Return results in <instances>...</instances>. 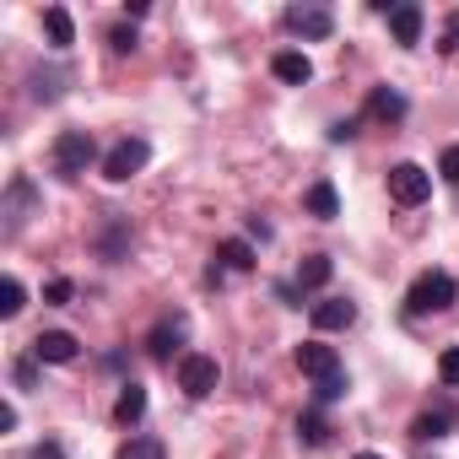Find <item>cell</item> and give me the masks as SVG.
<instances>
[{"instance_id": "cell-32", "label": "cell", "mask_w": 459, "mask_h": 459, "mask_svg": "<svg viewBox=\"0 0 459 459\" xmlns=\"http://www.w3.org/2000/svg\"><path fill=\"white\" fill-rule=\"evenodd\" d=\"M12 373H17V384H22V389H33V384H39V357H28V362H17Z\"/></svg>"}, {"instance_id": "cell-25", "label": "cell", "mask_w": 459, "mask_h": 459, "mask_svg": "<svg viewBox=\"0 0 459 459\" xmlns=\"http://www.w3.org/2000/svg\"><path fill=\"white\" fill-rule=\"evenodd\" d=\"M119 459H168V448H162V437H130L119 448Z\"/></svg>"}, {"instance_id": "cell-33", "label": "cell", "mask_w": 459, "mask_h": 459, "mask_svg": "<svg viewBox=\"0 0 459 459\" xmlns=\"http://www.w3.org/2000/svg\"><path fill=\"white\" fill-rule=\"evenodd\" d=\"M448 49H459V12L448 17V33H443V55H448Z\"/></svg>"}, {"instance_id": "cell-17", "label": "cell", "mask_w": 459, "mask_h": 459, "mask_svg": "<svg viewBox=\"0 0 459 459\" xmlns=\"http://www.w3.org/2000/svg\"><path fill=\"white\" fill-rule=\"evenodd\" d=\"M130 238H135V233H130V221H125V216H108V221H103V233H98V255H103V260H119V255L130 249Z\"/></svg>"}, {"instance_id": "cell-9", "label": "cell", "mask_w": 459, "mask_h": 459, "mask_svg": "<svg viewBox=\"0 0 459 459\" xmlns=\"http://www.w3.org/2000/svg\"><path fill=\"white\" fill-rule=\"evenodd\" d=\"M33 357H39V362L65 368V362H76V357H82V346H76V335H71V330H44V335L33 341Z\"/></svg>"}, {"instance_id": "cell-30", "label": "cell", "mask_w": 459, "mask_h": 459, "mask_svg": "<svg viewBox=\"0 0 459 459\" xmlns=\"http://www.w3.org/2000/svg\"><path fill=\"white\" fill-rule=\"evenodd\" d=\"M437 173H443L448 184H459V146H448V152L437 157Z\"/></svg>"}, {"instance_id": "cell-19", "label": "cell", "mask_w": 459, "mask_h": 459, "mask_svg": "<svg viewBox=\"0 0 459 459\" xmlns=\"http://www.w3.org/2000/svg\"><path fill=\"white\" fill-rule=\"evenodd\" d=\"M141 416H146V389H141V384H125L119 400H114V421H119V427H135Z\"/></svg>"}, {"instance_id": "cell-1", "label": "cell", "mask_w": 459, "mask_h": 459, "mask_svg": "<svg viewBox=\"0 0 459 459\" xmlns=\"http://www.w3.org/2000/svg\"><path fill=\"white\" fill-rule=\"evenodd\" d=\"M49 162H55L60 178H82V173L98 162V141H92V130H60Z\"/></svg>"}, {"instance_id": "cell-5", "label": "cell", "mask_w": 459, "mask_h": 459, "mask_svg": "<svg viewBox=\"0 0 459 459\" xmlns=\"http://www.w3.org/2000/svg\"><path fill=\"white\" fill-rule=\"evenodd\" d=\"M432 195V173L421 162H394L389 168V200L394 205H421Z\"/></svg>"}, {"instance_id": "cell-13", "label": "cell", "mask_w": 459, "mask_h": 459, "mask_svg": "<svg viewBox=\"0 0 459 459\" xmlns=\"http://www.w3.org/2000/svg\"><path fill=\"white\" fill-rule=\"evenodd\" d=\"M271 71H276V82H287V87H308V82H314V60L298 55V49H281V55L271 60Z\"/></svg>"}, {"instance_id": "cell-16", "label": "cell", "mask_w": 459, "mask_h": 459, "mask_svg": "<svg viewBox=\"0 0 459 459\" xmlns=\"http://www.w3.org/2000/svg\"><path fill=\"white\" fill-rule=\"evenodd\" d=\"M303 211H308V216H319V221H335V216H341V195H335V184H330V178L308 184V195H303Z\"/></svg>"}, {"instance_id": "cell-8", "label": "cell", "mask_w": 459, "mask_h": 459, "mask_svg": "<svg viewBox=\"0 0 459 459\" xmlns=\"http://www.w3.org/2000/svg\"><path fill=\"white\" fill-rule=\"evenodd\" d=\"M308 319H314V330H351L357 325V303L351 298H319L308 308Z\"/></svg>"}, {"instance_id": "cell-22", "label": "cell", "mask_w": 459, "mask_h": 459, "mask_svg": "<svg viewBox=\"0 0 459 459\" xmlns=\"http://www.w3.org/2000/svg\"><path fill=\"white\" fill-rule=\"evenodd\" d=\"M22 308H28V292H22L17 276H6V281H0V319H17Z\"/></svg>"}, {"instance_id": "cell-27", "label": "cell", "mask_w": 459, "mask_h": 459, "mask_svg": "<svg viewBox=\"0 0 459 459\" xmlns=\"http://www.w3.org/2000/svg\"><path fill=\"white\" fill-rule=\"evenodd\" d=\"M71 298H76V287H71V281H65V276H55V281H49V287H44V303H49V308H65V303H71Z\"/></svg>"}, {"instance_id": "cell-10", "label": "cell", "mask_w": 459, "mask_h": 459, "mask_svg": "<svg viewBox=\"0 0 459 459\" xmlns=\"http://www.w3.org/2000/svg\"><path fill=\"white\" fill-rule=\"evenodd\" d=\"M421 22H427V17H421L416 0H400V6L389 12V33H394V44H400V49H416V44H421Z\"/></svg>"}, {"instance_id": "cell-11", "label": "cell", "mask_w": 459, "mask_h": 459, "mask_svg": "<svg viewBox=\"0 0 459 459\" xmlns=\"http://www.w3.org/2000/svg\"><path fill=\"white\" fill-rule=\"evenodd\" d=\"M287 28H292L298 39H330V33H335V17H330L325 6H292V12H287Z\"/></svg>"}, {"instance_id": "cell-18", "label": "cell", "mask_w": 459, "mask_h": 459, "mask_svg": "<svg viewBox=\"0 0 459 459\" xmlns=\"http://www.w3.org/2000/svg\"><path fill=\"white\" fill-rule=\"evenodd\" d=\"M44 33H49V49L65 55V49L76 44V22H71V12H65V6H49V12H44Z\"/></svg>"}, {"instance_id": "cell-3", "label": "cell", "mask_w": 459, "mask_h": 459, "mask_svg": "<svg viewBox=\"0 0 459 459\" xmlns=\"http://www.w3.org/2000/svg\"><path fill=\"white\" fill-rule=\"evenodd\" d=\"M146 162H152V146H146L141 135H125L119 146L103 152V178H108V184H125V178H135Z\"/></svg>"}, {"instance_id": "cell-28", "label": "cell", "mask_w": 459, "mask_h": 459, "mask_svg": "<svg viewBox=\"0 0 459 459\" xmlns=\"http://www.w3.org/2000/svg\"><path fill=\"white\" fill-rule=\"evenodd\" d=\"M437 378H443L448 389H459V346H448V351L437 357Z\"/></svg>"}, {"instance_id": "cell-20", "label": "cell", "mask_w": 459, "mask_h": 459, "mask_svg": "<svg viewBox=\"0 0 459 459\" xmlns=\"http://www.w3.org/2000/svg\"><path fill=\"white\" fill-rule=\"evenodd\" d=\"M335 276V265H330V255H308L303 265H298V292H319L325 281Z\"/></svg>"}, {"instance_id": "cell-23", "label": "cell", "mask_w": 459, "mask_h": 459, "mask_svg": "<svg viewBox=\"0 0 459 459\" xmlns=\"http://www.w3.org/2000/svg\"><path fill=\"white\" fill-rule=\"evenodd\" d=\"M60 92H65V76L60 71H33V98L39 103H55Z\"/></svg>"}, {"instance_id": "cell-6", "label": "cell", "mask_w": 459, "mask_h": 459, "mask_svg": "<svg viewBox=\"0 0 459 459\" xmlns=\"http://www.w3.org/2000/svg\"><path fill=\"white\" fill-rule=\"evenodd\" d=\"M184 335H189V319H184V314H162V319L152 325V335H146V357H152V362H173V357H184V351H178Z\"/></svg>"}, {"instance_id": "cell-24", "label": "cell", "mask_w": 459, "mask_h": 459, "mask_svg": "<svg viewBox=\"0 0 459 459\" xmlns=\"http://www.w3.org/2000/svg\"><path fill=\"white\" fill-rule=\"evenodd\" d=\"M443 432H448V416H443V411H421V416L411 421V437H421V443H427V437H443Z\"/></svg>"}, {"instance_id": "cell-12", "label": "cell", "mask_w": 459, "mask_h": 459, "mask_svg": "<svg viewBox=\"0 0 459 459\" xmlns=\"http://www.w3.org/2000/svg\"><path fill=\"white\" fill-rule=\"evenodd\" d=\"M33 200H39V195H33V178L17 173V178L6 184V233H22V221H28Z\"/></svg>"}, {"instance_id": "cell-14", "label": "cell", "mask_w": 459, "mask_h": 459, "mask_svg": "<svg viewBox=\"0 0 459 459\" xmlns=\"http://www.w3.org/2000/svg\"><path fill=\"white\" fill-rule=\"evenodd\" d=\"M216 265H221V271H255L260 255H255L249 238H221V244H216Z\"/></svg>"}, {"instance_id": "cell-34", "label": "cell", "mask_w": 459, "mask_h": 459, "mask_svg": "<svg viewBox=\"0 0 459 459\" xmlns=\"http://www.w3.org/2000/svg\"><path fill=\"white\" fill-rule=\"evenodd\" d=\"M357 459H384V454H357Z\"/></svg>"}, {"instance_id": "cell-2", "label": "cell", "mask_w": 459, "mask_h": 459, "mask_svg": "<svg viewBox=\"0 0 459 459\" xmlns=\"http://www.w3.org/2000/svg\"><path fill=\"white\" fill-rule=\"evenodd\" d=\"M454 292H459V287H454L448 271H427V276L411 281V292H405V314H416V319H421V314H443V308L454 303Z\"/></svg>"}, {"instance_id": "cell-26", "label": "cell", "mask_w": 459, "mask_h": 459, "mask_svg": "<svg viewBox=\"0 0 459 459\" xmlns=\"http://www.w3.org/2000/svg\"><path fill=\"white\" fill-rule=\"evenodd\" d=\"M108 49H114V55H135V49H141V33H135L130 22H114V28H108Z\"/></svg>"}, {"instance_id": "cell-21", "label": "cell", "mask_w": 459, "mask_h": 459, "mask_svg": "<svg viewBox=\"0 0 459 459\" xmlns=\"http://www.w3.org/2000/svg\"><path fill=\"white\" fill-rule=\"evenodd\" d=\"M298 443H303V448H325V443H330L325 411H303V416H298Z\"/></svg>"}, {"instance_id": "cell-4", "label": "cell", "mask_w": 459, "mask_h": 459, "mask_svg": "<svg viewBox=\"0 0 459 459\" xmlns=\"http://www.w3.org/2000/svg\"><path fill=\"white\" fill-rule=\"evenodd\" d=\"M216 384H221L216 357H205V351H184V357H178V389H184L189 400H205Z\"/></svg>"}, {"instance_id": "cell-7", "label": "cell", "mask_w": 459, "mask_h": 459, "mask_svg": "<svg viewBox=\"0 0 459 459\" xmlns=\"http://www.w3.org/2000/svg\"><path fill=\"white\" fill-rule=\"evenodd\" d=\"M298 368H303L314 384H325V378L341 373V357H335V346H325V341H303V346H298Z\"/></svg>"}, {"instance_id": "cell-29", "label": "cell", "mask_w": 459, "mask_h": 459, "mask_svg": "<svg viewBox=\"0 0 459 459\" xmlns=\"http://www.w3.org/2000/svg\"><path fill=\"white\" fill-rule=\"evenodd\" d=\"M341 394H346V373H335V378L314 384V400H319V405H330V400H341Z\"/></svg>"}, {"instance_id": "cell-15", "label": "cell", "mask_w": 459, "mask_h": 459, "mask_svg": "<svg viewBox=\"0 0 459 459\" xmlns=\"http://www.w3.org/2000/svg\"><path fill=\"white\" fill-rule=\"evenodd\" d=\"M368 119H378V125H400V119H405V98H400L394 87H373V92H368Z\"/></svg>"}, {"instance_id": "cell-31", "label": "cell", "mask_w": 459, "mask_h": 459, "mask_svg": "<svg viewBox=\"0 0 459 459\" xmlns=\"http://www.w3.org/2000/svg\"><path fill=\"white\" fill-rule=\"evenodd\" d=\"M330 141H335V146L357 141V119H335V125H330Z\"/></svg>"}]
</instances>
